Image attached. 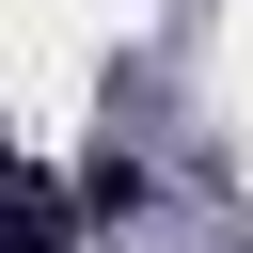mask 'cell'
Here are the masks:
<instances>
[{"instance_id":"obj_1","label":"cell","mask_w":253,"mask_h":253,"mask_svg":"<svg viewBox=\"0 0 253 253\" xmlns=\"http://www.w3.org/2000/svg\"><path fill=\"white\" fill-rule=\"evenodd\" d=\"M79 206H95V221H142V206H158V174H142L126 142H95V158H79Z\"/></svg>"},{"instance_id":"obj_2","label":"cell","mask_w":253,"mask_h":253,"mask_svg":"<svg viewBox=\"0 0 253 253\" xmlns=\"http://www.w3.org/2000/svg\"><path fill=\"white\" fill-rule=\"evenodd\" d=\"M0 174H16V126H0Z\"/></svg>"}]
</instances>
